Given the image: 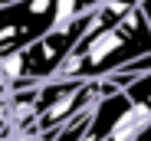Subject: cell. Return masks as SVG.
I'll return each mask as SVG.
<instances>
[{"instance_id":"1","label":"cell","mask_w":151,"mask_h":141,"mask_svg":"<svg viewBox=\"0 0 151 141\" xmlns=\"http://www.w3.org/2000/svg\"><path fill=\"white\" fill-rule=\"evenodd\" d=\"M145 53H151V30L135 4L125 16L112 23H102V26L89 23V30L69 49V56L56 69V76L59 79H99Z\"/></svg>"},{"instance_id":"2","label":"cell","mask_w":151,"mask_h":141,"mask_svg":"<svg viewBox=\"0 0 151 141\" xmlns=\"http://www.w3.org/2000/svg\"><path fill=\"white\" fill-rule=\"evenodd\" d=\"M122 92L128 95V102H135V105H141V108H148V112H151V72L135 76V79L125 85Z\"/></svg>"},{"instance_id":"3","label":"cell","mask_w":151,"mask_h":141,"mask_svg":"<svg viewBox=\"0 0 151 141\" xmlns=\"http://www.w3.org/2000/svg\"><path fill=\"white\" fill-rule=\"evenodd\" d=\"M138 10H141L145 23H148V30H151V0H138Z\"/></svg>"}]
</instances>
